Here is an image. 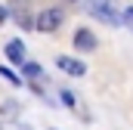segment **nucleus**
I'll list each match as a JSON object with an SVG mask.
<instances>
[{
  "label": "nucleus",
  "instance_id": "nucleus-5",
  "mask_svg": "<svg viewBox=\"0 0 133 130\" xmlns=\"http://www.w3.org/2000/svg\"><path fill=\"white\" fill-rule=\"evenodd\" d=\"M6 59L16 62V65H22L25 62V43H22V40H9V43H6Z\"/></svg>",
  "mask_w": 133,
  "mask_h": 130
},
{
  "label": "nucleus",
  "instance_id": "nucleus-4",
  "mask_svg": "<svg viewBox=\"0 0 133 130\" xmlns=\"http://www.w3.org/2000/svg\"><path fill=\"white\" fill-rule=\"evenodd\" d=\"M74 47L84 50V53L96 50V34L90 31V28H77V31H74Z\"/></svg>",
  "mask_w": 133,
  "mask_h": 130
},
{
  "label": "nucleus",
  "instance_id": "nucleus-10",
  "mask_svg": "<svg viewBox=\"0 0 133 130\" xmlns=\"http://www.w3.org/2000/svg\"><path fill=\"white\" fill-rule=\"evenodd\" d=\"M3 19H6V9H3V6H0V25H3Z\"/></svg>",
  "mask_w": 133,
  "mask_h": 130
},
{
  "label": "nucleus",
  "instance_id": "nucleus-3",
  "mask_svg": "<svg viewBox=\"0 0 133 130\" xmlns=\"http://www.w3.org/2000/svg\"><path fill=\"white\" fill-rule=\"evenodd\" d=\"M59 68L65 71V74H71V77H84L87 74V65L84 62H77V59H71V56H59Z\"/></svg>",
  "mask_w": 133,
  "mask_h": 130
},
{
  "label": "nucleus",
  "instance_id": "nucleus-2",
  "mask_svg": "<svg viewBox=\"0 0 133 130\" xmlns=\"http://www.w3.org/2000/svg\"><path fill=\"white\" fill-rule=\"evenodd\" d=\"M87 9L99 19V22H105V25H121L124 19L118 16V9L108 3V0H87Z\"/></svg>",
  "mask_w": 133,
  "mask_h": 130
},
{
  "label": "nucleus",
  "instance_id": "nucleus-1",
  "mask_svg": "<svg viewBox=\"0 0 133 130\" xmlns=\"http://www.w3.org/2000/svg\"><path fill=\"white\" fill-rule=\"evenodd\" d=\"M62 22H65V12L59 9V6H46V9H40L37 12V19H34V28L43 34H53L56 28H62Z\"/></svg>",
  "mask_w": 133,
  "mask_h": 130
},
{
  "label": "nucleus",
  "instance_id": "nucleus-6",
  "mask_svg": "<svg viewBox=\"0 0 133 130\" xmlns=\"http://www.w3.org/2000/svg\"><path fill=\"white\" fill-rule=\"evenodd\" d=\"M22 71H25L28 77H40V74H43V68L37 62H22Z\"/></svg>",
  "mask_w": 133,
  "mask_h": 130
},
{
  "label": "nucleus",
  "instance_id": "nucleus-8",
  "mask_svg": "<svg viewBox=\"0 0 133 130\" xmlns=\"http://www.w3.org/2000/svg\"><path fill=\"white\" fill-rule=\"evenodd\" d=\"M124 25H127V28H133V6H127V9H124Z\"/></svg>",
  "mask_w": 133,
  "mask_h": 130
},
{
  "label": "nucleus",
  "instance_id": "nucleus-7",
  "mask_svg": "<svg viewBox=\"0 0 133 130\" xmlns=\"http://www.w3.org/2000/svg\"><path fill=\"white\" fill-rule=\"evenodd\" d=\"M0 74H3V77H6V81H12V87H19V84H22V77H19V74H16V71H9V68H6V65H0Z\"/></svg>",
  "mask_w": 133,
  "mask_h": 130
},
{
  "label": "nucleus",
  "instance_id": "nucleus-9",
  "mask_svg": "<svg viewBox=\"0 0 133 130\" xmlns=\"http://www.w3.org/2000/svg\"><path fill=\"white\" fill-rule=\"evenodd\" d=\"M62 102H65V105H74V96H71L68 90H62Z\"/></svg>",
  "mask_w": 133,
  "mask_h": 130
}]
</instances>
